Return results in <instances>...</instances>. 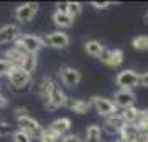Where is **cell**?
<instances>
[{
    "instance_id": "6da1fadb",
    "label": "cell",
    "mask_w": 148,
    "mask_h": 142,
    "mask_svg": "<svg viewBox=\"0 0 148 142\" xmlns=\"http://www.w3.org/2000/svg\"><path fill=\"white\" fill-rule=\"evenodd\" d=\"M15 46L21 48L28 55H38L41 51V48L45 46L41 37L38 35H30V33H20V37L15 40Z\"/></svg>"
},
{
    "instance_id": "7a4b0ae2",
    "label": "cell",
    "mask_w": 148,
    "mask_h": 142,
    "mask_svg": "<svg viewBox=\"0 0 148 142\" xmlns=\"http://www.w3.org/2000/svg\"><path fill=\"white\" fill-rule=\"evenodd\" d=\"M8 83L15 91H21L32 83V74L27 73L23 68H13L8 73Z\"/></svg>"
},
{
    "instance_id": "3957f363",
    "label": "cell",
    "mask_w": 148,
    "mask_h": 142,
    "mask_svg": "<svg viewBox=\"0 0 148 142\" xmlns=\"http://www.w3.org/2000/svg\"><path fill=\"white\" fill-rule=\"evenodd\" d=\"M90 104H92V107L99 112V116L110 117V116H114V114H119L115 104H114L110 99L104 98V96H94V98L90 99Z\"/></svg>"
},
{
    "instance_id": "277c9868",
    "label": "cell",
    "mask_w": 148,
    "mask_h": 142,
    "mask_svg": "<svg viewBox=\"0 0 148 142\" xmlns=\"http://www.w3.org/2000/svg\"><path fill=\"white\" fill-rule=\"evenodd\" d=\"M115 83L117 86H120V89H132L137 84H140V74L133 69H123L117 74Z\"/></svg>"
},
{
    "instance_id": "5b68a950",
    "label": "cell",
    "mask_w": 148,
    "mask_h": 142,
    "mask_svg": "<svg viewBox=\"0 0 148 142\" xmlns=\"http://www.w3.org/2000/svg\"><path fill=\"white\" fill-rule=\"evenodd\" d=\"M38 3L36 2H27V3H21L15 8V18L20 23H28V21H32L35 18L38 12Z\"/></svg>"
},
{
    "instance_id": "8992f818",
    "label": "cell",
    "mask_w": 148,
    "mask_h": 142,
    "mask_svg": "<svg viewBox=\"0 0 148 142\" xmlns=\"http://www.w3.org/2000/svg\"><path fill=\"white\" fill-rule=\"evenodd\" d=\"M59 78H61L64 86H68V88H76V86L81 83L82 76H81V73L76 68L64 64V66L59 68Z\"/></svg>"
},
{
    "instance_id": "52a82bcc",
    "label": "cell",
    "mask_w": 148,
    "mask_h": 142,
    "mask_svg": "<svg viewBox=\"0 0 148 142\" xmlns=\"http://www.w3.org/2000/svg\"><path fill=\"white\" fill-rule=\"evenodd\" d=\"M16 124H18V129L23 132H27V134H30V136H38L40 132H41V126H40V122L35 119V117H32L30 114L28 116H20L16 117Z\"/></svg>"
},
{
    "instance_id": "ba28073f",
    "label": "cell",
    "mask_w": 148,
    "mask_h": 142,
    "mask_svg": "<svg viewBox=\"0 0 148 142\" xmlns=\"http://www.w3.org/2000/svg\"><path fill=\"white\" fill-rule=\"evenodd\" d=\"M43 42H45V45H48V46H51V48H66L71 43V38H69L68 33H64V32H51V33H48L46 37L43 38Z\"/></svg>"
},
{
    "instance_id": "9c48e42d",
    "label": "cell",
    "mask_w": 148,
    "mask_h": 142,
    "mask_svg": "<svg viewBox=\"0 0 148 142\" xmlns=\"http://www.w3.org/2000/svg\"><path fill=\"white\" fill-rule=\"evenodd\" d=\"M66 103H68V96L64 94L63 91L56 86L54 91L51 93V96H49V99L45 101L43 106H45V109L46 111H54V109H59V107H64Z\"/></svg>"
},
{
    "instance_id": "30bf717a",
    "label": "cell",
    "mask_w": 148,
    "mask_h": 142,
    "mask_svg": "<svg viewBox=\"0 0 148 142\" xmlns=\"http://www.w3.org/2000/svg\"><path fill=\"white\" fill-rule=\"evenodd\" d=\"M135 103V94L132 89H120L114 94V104L115 107H122V109H127L130 106H133Z\"/></svg>"
},
{
    "instance_id": "8fae6325",
    "label": "cell",
    "mask_w": 148,
    "mask_h": 142,
    "mask_svg": "<svg viewBox=\"0 0 148 142\" xmlns=\"http://www.w3.org/2000/svg\"><path fill=\"white\" fill-rule=\"evenodd\" d=\"M101 61L110 68H117L123 63V51L115 48V50H106V53L101 56Z\"/></svg>"
},
{
    "instance_id": "7c38bea8",
    "label": "cell",
    "mask_w": 148,
    "mask_h": 142,
    "mask_svg": "<svg viewBox=\"0 0 148 142\" xmlns=\"http://www.w3.org/2000/svg\"><path fill=\"white\" fill-rule=\"evenodd\" d=\"M20 37V28L15 23H8L0 28V45H7L10 42H15Z\"/></svg>"
},
{
    "instance_id": "4fadbf2b",
    "label": "cell",
    "mask_w": 148,
    "mask_h": 142,
    "mask_svg": "<svg viewBox=\"0 0 148 142\" xmlns=\"http://www.w3.org/2000/svg\"><path fill=\"white\" fill-rule=\"evenodd\" d=\"M27 56H28V53H25L18 46H12L5 51V60H8L13 64V68H21V64L25 63Z\"/></svg>"
},
{
    "instance_id": "5bb4252c",
    "label": "cell",
    "mask_w": 148,
    "mask_h": 142,
    "mask_svg": "<svg viewBox=\"0 0 148 142\" xmlns=\"http://www.w3.org/2000/svg\"><path fill=\"white\" fill-rule=\"evenodd\" d=\"M48 129L53 134H56L58 137H64L69 132V129H71V119L69 117H59V119L51 122L48 126Z\"/></svg>"
},
{
    "instance_id": "9a60e30c",
    "label": "cell",
    "mask_w": 148,
    "mask_h": 142,
    "mask_svg": "<svg viewBox=\"0 0 148 142\" xmlns=\"http://www.w3.org/2000/svg\"><path fill=\"white\" fill-rule=\"evenodd\" d=\"M123 126H125V121L122 119L120 114H114V116L107 117L106 119V124H104V129H106L107 134H119V132L123 129Z\"/></svg>"
},
{
    "instance_id": "2e32d148",
    "label": "cell",
    "mask_w": 148,
    "mask_h": 142,
    "mask_svg": "<svg viewBox=\"0 0 148 142\" xmlns=\"http://www.w3.org/2000/svg\"><path fill=\"white\" fill-rule=\"evenodd\" d=\"M69 109L76 112V114H86L89 112V109L92 107L90 101H86V99H76V98H68V103H66Z\"/></svg>"
},
{
    "instance_id": "e0dca14e",
    "label": "cell",
    "mask_w": 148,
    "mask_h": 142,
    "mask_svg": "<svg viewBox=\"0 0 148 142\" xmlns=\"http://www.w3.org/2000/svg\"><path fill=\"white\" fill-rule=\"evenodd\" d=\"M54 88H56V84H54L53 79L49 78V76H45V78L40 81V84H38V96H40L43 101H48L49 96H51V93L54 91Z\"/></svg>"
},
{
    "instance_id": "ac0fdd59",
    "label": "cell",
    "mask_w": 148,
    "mask_h": 142,
    "mask_svg": "<svg viewBox=\"0 0 148 142\" xmlns=\"http://www.w3.org/2000/svg\"><path fill=\"white\" fill-rule=\"evenodd\" d=\"M120 139L123 142H137L138 141V136H140V131L135 124H125L123 129L120 131Z\"/></svg>"
},
{
    "instance_id": "d6986e66",
    "label": "cell",
    "mask_w": 148,
    "mask_h": 142,
    "mask_svg": "<svg viewBox=\"0 0 148 142\" xmlns=\"http://www.w3.org/2000/svg\"><path fill=\"white\" fill-rule=\"evenodd\" d=\"M84 51L87 53L89 56L101 58L102 55L106 53V48H104V45H101V43L95 42V40H89V42H86V45H84Z\"/></svg>"
},
{
    "instance_id": "ffe728a7",
    "label": "cell",
    "mask_w": 148,
    "mask_h": 142,
    "mask_svg": "<svg viewBox=\"0 0 148 142\" xmlns=\"http://www.w3.org/2000/svg\"><path fill=\"white\" fill-rule=\"evenodd\" d=\"M53 21H54V25L59 26V28H69V26H73L74 18H73V17H69L66 12L54 10V13H53Z\"/></svg>"
},
{
    "instance_id": "44dd1931",
    "label": "cell",
    "mask_w": 148,
    "mask_h": 142,
    "mask_svg": "<svg viewBox=\"0 0 148 142\" xmlns=\"http://www.w3.org/2000/svg\"><path fill=\"white\" fill-rule=\"evenodd\" d=\"M102 139V129L97 124H90L86 129V142H101Z\"/></svg>"
},
{
    "instance_id": "7402d4cb",
    "label": "cell",
    "mask_w": 148,
    "mask_h": 142,
    "mask_svg": "<svg viewBox=\"0 0 148 142\" xmlns=\"http://www.w3.org/2000/svg\"><path fill=\"white\" fill-rule=\"evenodd\" d=\"M138 114H140V111L135 106H130V107H127V109H123L120 112V116L125 121V124H135L138 119Z\"/></svg>"
},
{
    "instance_id": "603a6c76",
    "label": "cell",
    "mask_w": 148,
    "mask_h": 142,
    "mask_svg": "<svg viewBox=\"0 0 148 142\" xmlns=\"http://www.w3.org/2000/svg\"><path fill=\"white\" fill-rule=\"evenodd\" d=\"M132 46L137 51H147L148 50V35H140L132 40Z\"/></svg>"
},
{
    "instance_id": "cb8c5ba5",
    "label": "cell",
    "mask_w": 148,
    "mask_h": 142,
    "mask_svg": "<svg viewBox=\"0 0 148 142\" xmlns=\"http://www.w3.org/2000/svg\"><path fill=\"white\" fill-rule=\"evenodd\" d=\"M38 139H40V142H58L59 141V137L56 134H53L49 129H41V132L38 134Z\"/></svg>"
},
{
    "instance_id": "d4e9b609",
    "label": "cell",
    "mask_w": 148,
    "mask_h": 142,
    "mask_svg": "<svg viewBox=\"0 0 148 142\" xmlns=\"http://www.w3.org/2000/svg\"><path fill=\"white\" fill-rule=\"evenodd\" d=\"M81 12H82V3H79V2H68V10H66V13L69 17L76 18L77 15H81Z\"/></svg>"
},
{
    "instance_id": "484cf974",
    "label": "cell",
    "mask_w": 148,
    "mask_h": 142,
    "mask_svg": "<svg viewBox=\"0 0 148 142\" xmlns=\"http://www.w3.org/2000/svg\"><path fill=\"white\" fill-rule=\"evenodd\" d=\"M12 141L13 142H32L33 137L30 136V134H27V132L16 129L15 132H12Z\"/></svg>"
},
{
    "instance_id": "4316f807",
    "label": "cell",
    "mask_w": 148,
    "mask_h": 142,
    "mask_svg": "<svg viewBox=\"0 0 148 142\" xmlns=\"http://www.w3.org/2000/svg\"><path fill=\"white\" fill-rule=\"evenodd\" d=\"M21 68L25 69L27 73L32 74L35 71V68H36V55H28L27 60H25V63L21 64Z\"/></svg>"
},
{
    "instance_id": "83f0119b",
    "label": "cell",
    "mask_w": 148,
    "mask_h": 142,
    "mask_svg": "<svg viewBox=\"0 0 148 142\" xmlns=\"http://www.w3.org/2000/svg\"><path fill=\"white\" fill-rule=\"evenodd\" d=\"M12 69H13V64L5 58H0V76H8Z\"/></svg>"
},
{
    "instance_id": "f1b7e54d",
    "label": "cell",
    "mask_w": 148,
    "mask_h": 142,
    "mask_svg": "<svg viewBox=\"0 0 148 142\" xmlns=\"http://www.w3.org/2000/svg\"><path fill=\"white\" fill-rule=\"evenodd\" d=\"M61 142H82L77 134H66L64 137H61Z\"/></svg>"
},
{
    "instance_id": "f546056e",
    "label": "cell",
    "mask_w": 148,
    "mask_h": 142,
    "mask_svg": "<svg viewBox=\"0 0 148 142\" xmlns=\"http://www.w3.org/2000/svg\"><path fill=\"white\" fill-rule=\"evenodd\" d=\"M10 132H12L10 131V124L0 119V136H8Z\"/></svg>"
},
{
    "instance_id": "4dcf8cb0",
    "label": "cell",
    "mask_w": 148,
    "mask_h": 142,
    "mask_svg": "<svg viewBox=\"0 0 148 142\" xmlns=\"http://www.w3.org/2000/svg\"><path fill=\"white\" fill-rule=\"evenodd\" d=\"M92 7L99 8V10H104V8H109V7H112V3H110V2H92Z\"/></svg>"
},
{
    "instance_id": "1f68e13d",
    "label": "cell",
    "mask_w": 148,
    "mask_h": 142,
    "mask_svg": "<svg viewBox=\"0 0 148 142\" xmlns=\"http://www.w3.org/2000/svg\"><path fill=\"white\" fill-rule=\"evenodd\" d=\"M140 86L148 88V71L147 73H143V74H140Z\"/></svg>"
},
{
    "instance_id": "d6a6232c",
    "label": "cell",
    "mask_w": 148,
    "mask_h": 142,
    "mask_svg": "<svg viewBox=\"0 0 148 142\" xmlns=\"http://www.w3.org/2000/svg\"><path fill=\"white\" fill-rule=\"evenodd\" d=\"M20 116H28L27 107H16L15 109V117H20Z\"/></svg>"
},
{
    "instance_id": "836d02e7",
    "label": "cell",
    "mask_w": 148,
    "mask_h": 142,
    "mask_svg": "<svg viewBox=\"0 0 148 142\" xmlns=\"http://www.w3.org/2000/svg\"><path fill=\"white\" fill-rule=\"evenodd\" d=\"M56 10L66 12V10H68V2H63V3H61V2H58V3H56Z\"/></svg>"
},
{
    "instance_id": "e575fe53",
    "label": "cell",
    "mask_w": 148,
    "mask_h": 142,
    "mask_svg": "<svg viewBox=\"0 0 148 142\" xmlns=\"http://www.w3.org/2000/svg\"><path fill=\"white\" fill-rule=\"evenodd\" d=\"M7 104H8V99H7L5 96L0 93V109H2V107H5Z\"/></svg>"
},
{
    "instance_id": "d590c367",
    "label": "cell",
    "mask_w": 148,
    "mask_h": 142,
    "mask_svg": "<svg viewBox=\"0 0 148 142\" xmlns=\"http://www.w3.org/2000/svg\"><path fill=\"white\" fill-rule=\"evenodd\" d=\"M145 21H147V23H148V12H147V13H145Z\"/></svg>"
},
{
    "instance_id": "8d00e7d4",
    "label": "cell",
    "mask_w": 148,
    "mask_h": 142,
    "mask_svg": "<svg viewBox=\"0 0 148 142\" xmlns=\"http://www.w3.org/2000/svg\"><path fill=\"white\" fill-rule=\"evenodd\" d=\"M115 142H123V141H122V139H117V141Z\"/></svg>"
},
{
    "instance_id": "74e56055",
    "label": "cell",
    "mask_w": 148,
    "mask_h": 142,
    "mask_svg": "<svg viewBox=\"0 0 148 142\" xmlns=\"http://www.w3.org/2000/svg\"><path fill=\"white\" fill-rule=\"evenodd\" d=\"M0 93H2V88H0Z\"/></svg>"
}]
</instances>
